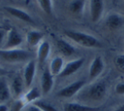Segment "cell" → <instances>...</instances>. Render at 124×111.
Instances as JSON below:
<instances>
[{"instance_id":"1","label":"cell","mask_w":124,"mask_h":111,"mask_svg":"<svg viewBox=\"0 0 124 111\" xmlns=\"http://www.w3.org/2000/svg\"><path fill=\"white\" fill-rule=\"evenodd\" d=\"M65 36L85 48H102V43L92 35L76 31H65Z\"/></svg>"},{"instance_id":"2","label":"cell","mask_w":124,"mask_h":111,"mask_svg":"<svg viewBox=\"0 0 124 111\" xmlns=\"http://www.w3.org/2000/svg\"><path fill=\"white\" fill-rule=\"evenodd\" d=\"M29 52L24 49H0V58L9 63H21L30 58Z\"/></svg>"},{"instance_id":"3","label":"cell","mask_w":124,"mask_h":111,"mask_svg":"<svg viewBox=\"0 0 124 111\" xmlns=\"http://www.w3.org/2000/svg\"><path fill=\"white\" fill-rule=\"evenodd\" d=\"M88 97L93 101H100L106 95V86L104 82L99 81L91 85L87 92Z\"/></svg>"},{"instance_id":"4","label":"cell","mask_w":124,"mask_h":111,"mask_svg":"<svg viewBox=\"0 0 124 111\" xmlns=\"http://www.w3.org/2000/svg\"><path fill=\"white\" fill-rule=\"evenodd\" d=\"M85 83H86V81L84 80H79L75 82H72L70 85L60 89L58 92V96L61 97H66V98L73 97L75 94H77L83 88Z\"/></svg>"},{"instance_id":"5","label":"cell","mask_w":124,"mask_h":111,"mask_svg":"<svg viewBox=\"0 0 124 111\" xmlns=\"http://www.w3.org/2000/svg\"><path fill=\"white\" fill-rule=\"evenodd\" d=\"M85 62L84 58H80L78 59L71 60V61L68 62L67 64H66L62 70V71L60 72V77H66L69 75H73L74 73H76L80 68L83 65Z\"/></svg>"},{"instance_id":"6","label":"cell","mask_w":124,"mask_h":111,"mask_svg":"<svg viewBox=\"0 0 124 111\" xmlns=\"http://www.w3.org/2000/svg\"><path fill=\"white\" fill-rule=\"evenodd\" d=\"M23 38L21 35L16 31V29L12 28L9 31L7 34V40L5 42L3 49H13L16 48L17 46L21 44Z\"/></svg>"},{"instance_id":"7","label":"cell","mask_w":124,"mask_h":111,"mask_svg":"<svg viewBox=\"0 0 124 111\" xmlns=\"http://www.w3.org/2000/svg\"><path fill=\"white\" fill-rule=\"evenodd\" d=\"M104 11L103 0H90V16L93 22H98Z\"/></svg>"},{"instance_id":"8","label":"cell","mask_w":124,"mask_h":111,"mask_svg":"<svg viewBox=\"0 0 124 111\" xmlns=\"http://www.w3.org/2000/svg\"><path fill=\"white\" fill-rule=\"evenodd\" d=\"M54 75L51 74L49 69H47L43 71L41 78V90L43 94L46 95L52 90L54 86Z\"/></svg>"},{"instance_id":"9","label":"cell","mask_w":124,"mask_h":111,"mask_svg":"<svg viewBox=\"0 0 124 111\" xmlns=\"http://www.w3.org/2000/svg\"><path fill=\"white\" fill-rule=\"evenodd\" d=\"M105 65L100 56H96L92 61L89 67V78L94 79L103 72Z\"/></svg>"},{"instance_id":"10","label":"cell","mask_w":124,"mask_h":111,"mask_svg":"<svg viewBox=\"0 0 124 111\" xmlns=\"http://www.w3.org/2000/svg\"><path fill=\"white\" fill-rule=\"evenodd\" d=\"M4 9L10 15L14 16V17L17 18L21 21L27 23H33V20L31 17V15H28L26 12H25L24 10H22V9H17V8L15 7H10V6H6V7H4Z\"/></svg>"},{"instance_id":"11","label":"cell","mask_w":124,"mask_h":111,"mask_svg":"<svg viewBox=\"0 0 124 111\" xmlns=\"http://www.w3.org/2000/svg\"><path fill=\"white\" fill-rule=\"evenodd\" d=\"M35 74H36V63L33 60H30L24 70V81L27 87H30L32 84Z\"/></svg>"},{"instance_id":"12","label":"cell","mask_w":124,"mask_h":111,"mask_svg":"<svg viewBox=\"0 0 124 111\" xmlns=\"http://www.w3.org/2000/svg\"><path fill=\"white\" fill-rule=\"evenodd\" d=\"M100 107L83 105L78 103H66L64 104L63 111H100Z\"/></svg>"},{"instance_id":"13","label":"cell","mask_w":124,"mask_h":111,"mask_svg":"<svg viewBox=\"0 0 124 111\" xmlns=\"http://www.w3.org/2000/svg\"><path fill=\"white\" fill-rule=\"evenodd\" d=\"M123 24V19L117 14H111L107 17L105 25L110 31H116L119 29Z\"/></svg>"},{"instance_id":"14","label":"cell","mask_w":124,"mask_h":111,"mask_svg":"<svg viewBox=\"0 0 124 111\" xmlns=\"http://www.w3.org/2000/svg\"><path fill=\"white\" fill-rule=\"evenodd\" d=\"M50 44L48 42H42L38 46V60L39 65H43L48 59L50 53Z\"/></svg>"},{"instance_id":"15","label":"cell","mask_w":124,"mask_h":111,"mask_svg":"<svg viewBox=\"0 0 124 111\" xmlns=\"http://www.w3.org/2000/svg\"><path fill=\"white\" fill-rule=\"evenodd\" d=\"M57 48H58L59 51L64 55V56H71L76 53V50H75L74 47L71 46L69 43H67L65 40L60 39L57 41Z\"/></svg>"},{"instance_id":"16","label":"cell","mask_w":124,"mask_h":111,"mask_svg":"<svg viewBox=\"0 0 124 111\" xmlns=\"http://www.w3.org/2000/svg\"><path fill=\"white\" fill-rule=\"evenodd\" d=\"M64 66L65 65L63 59L60 56H57L54 57L50 62L49 70L53 75H59L60 74V72L62 71Z\"/></svg>"},{"instance_id":"17","label":"cell","mask_w":124,"mask_h":111,"mask_svg":"<svg viewBox=\"0 0 124 111\" xmlns=\"http://www.w3.org/2000/svg\"><path fill=\"white\" fill-rule=\"evenodd\" d=\"M26 42L30 46H37L43 38V33L38 31H30L26 34Z\"/></svg>"},{"instance_id":"18","label":"cell","mask_w":124,"mask_h":111,"mask_svg":"<svg viewBox=\"0 0 124 111\" xmlns=\"http://www.w3.org/2000/svg\"><path fill=\"white\" fill-rule=\"evenodd\" d=\"M11 97V90L4 78H0V102H5Z\"/></svg>"},{"instance_id":"19","label":"cell","mask_w":124,"mask_h":111,"mask_svg":"<svg viewBox=\"0 0 124 111\" xmlns=\"http://www.w3.org/2000/svg\"><path fill=\"white\" fill-rule=\"evenodd\" d=\"M84 5V0H73L72 2L70 4L69 9L73 14L80 15L81 13H83Z\"/></svg>"},{"instance_id":"20","label":"cell","mask_w":124,"mask_h":111,"mask_svg":"<svg viewBox=\"0 0 124 111\" xmlns=\"http://www.w3.org/2000/svg\"><path fill=\"white\" fill-rule=\"evenodd\" d=\"M12 92L13 93L15 94V96L16 97H19L21 93H22L23 91V83L22 81H21V78L20 76H16L14 78L12 81Z\"/></svg>"},{"instance_id":"21","label":"cell","mask_w":124,"mask_h":111,"mask_svg":"<svg viewBox=\"0 0 124 111\" xmlns=\"http://www.w3.org/2000/svg\"><path fill=\"white\" fill-rule=\"evenodd\" d=\"M41 96V93H40V91L38 90L37 87H33L28 92H26V94L25 95V101L27 103H31L35 101L38 100Z\"/></svg>"},{"instance_id":"22","label":"cell","mask_w":124,"mask_h":111,"mask_svg":"<svg viewBox=\"0 0 124 111\" xmlns=\"http://www.w3.org/2000/svg\"><path fill=\"white\" fill-rule=\"evenodd\" d=\"M33 104H34L35 106H37V107L39 108L42 111H58V109H57L53 104H51L48 102H46V101L40 100V99L35 101V102L33 103Z\"/></svg>"},{"instance_id":"23","label":"cell","mask_w":124,"mask_h":111,"mask_svg":"<svg viewBox=\"0 0 124 111\" xmlns=\"http://www.w3.org/2000/svg\"><path fill=\"white\" fill-rule=\"evenodd\" d=\"M38 3L41 9L44 11L46 14L50 15L53 9V4H52V0H38Z\"/></svg>"},{"instance_id":"24","label":"cell","mask_w":124,"mask_h":111,"mask_svg":"<svg viewBox=\"0 0 124 111\" xmlns=\"http://www.w3.org/2000/svg\"><path fill=\"white\" fill-rule=\"evenodd\" d=\"M114 64L117 70L124 73V54H119L114 59Z\"/></svg>"},{"instance_id":"25","label":"cell","mask_w":124,"mask_h":111,"mask_svg":"<svg viewBox=\"0 0 124 111\" xmlns=\"http://www.w3.org/2000/svg\"><path fill=\"white\" fill-rule=\"evenodd\" d=\"M23 107H24V102L21 100H17L13 105L12 111H21Z\"/></svg>"},{"instance_id":"26","label":"cell","mask_w":124,"mask_h":111,"mask_svg":"<svg viewBox=\"0 0 124 111\" xmlns=\"http://www.w3.org/2000/svg\"><path fill=\"white\" fill-rule=\"evenodd\" d=\"M115 92L118 95H124V82L116 84L115 87Z\"/></svg>"},{"instance_id":"27","label":"cell","mask_w":124,"mask_h":111,"mask_svg":"<svg viewBox=\"0 0 124 111\" xmlns=\"http://www.w3.org/2000/svg\"><path fill=\"white\" fill-rule=\"evenodd\" d=\"M27 111H42V110L38 107H37V106H35L34 104H33V105L30 106V107L28 108Z\"/></svg>"},{"instance_id":"28","label":"cell","mask_w":124,"mask_h":111,"mask_svg":"<svg viewBox=\"0 0 124 111\" xmlns=\"http://www.w3.org/2000/svg\"><path fill=\"white\" fill-rule=\"evenodd\" d=\"M4 37H5V32L4 31H2V30H0V43L3 42Z\"/></svg>"},{"instance_id":"29","label":"cell","mask_w":124,"mask_h":111,"mask_svg":"<svg viewBox=\"0 0 124 111\" xmlns=\"http://www.w3.org/2000/svg\"><path fill=\"white\" fill-rule=\"evenodd\" d=\"M0 111H8V107L5 104H0Z\"/></svg>"},{"instance_id":"30","label":"cell","mask_w":124,"mask_h":111,"mask_svg":"<svg viewBox=\"0 0 124 111\" xmlns=\"http://www.w3.org/2000/svg\"><path fill=\"white\" fill-rule=\"evenodd\" d=\"M115 111H124V105H122L120 107H118L116 109H115Z\"/></svg>"},{"instance_id":"31","label":"cell","mask_w":124,"mask_h":111,"mask_svg":"<svg viewBox=\"0 0 124 111\" xmlns=\"http://www.w3.org/2000/svg\"><path fill=\"white\" fill-rule=\"evenodd\" d=\"M0 71H1V68H0Z\"/></svg>"}]
</instances>
